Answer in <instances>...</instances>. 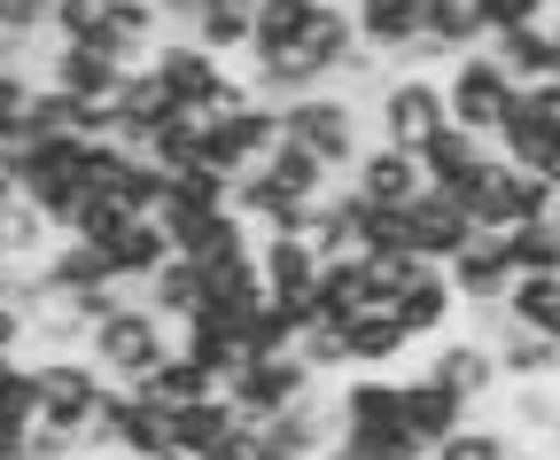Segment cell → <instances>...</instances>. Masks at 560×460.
I'll return each mask as SVG.
<instances>
[{
  "label": "cell",
  "instance_id": "obj_37",
  "mask_svg": "<svg viewBox=\"0 0 560 460\" xmlns=\"http://www.w3.org/2000/svg\"><path fill=\"white\" fill-rule=\"evenodd\" d=\"M0 414H16V422L39 414V382H32V359H24V352L0 359Z\"/></svg>",
  "mask_w": 560,
  "mask_h": 460
},
{
  "label": "cell",
  "instance_id": "obj_49",
  "mask_svg": "<svg viewBox=\"0 0 560 460\" xmlns=\"http://www.w3.org/2000/svg\"><path fill=\"white\" fill-rule=\"evenodd\" d=\"M117 460H140V452H117Z\"/></svg>",
  "mask_w": 560,
  "mask_h": 460
},
{
  "label": "cell",
  "instance_id": "obj_21",
  "mask_svg": "<svg viewBox=\"0 0 560 460\" xmlns=\"http://www.w3.org/2000/svg\"><path fill=\"white\" fill-rule=\"evenodd\" d=\"M342 429H405V382L397 375H350L342 382Z\"/></svg>",
  "mask_w": 560,
  "mask_h": 460
},
{
  "label": "cell",
  "instance_id": "obj_39",
  "mask_svg": "<svg viewBox=\"0 0 560 460\" xmlns=\"http://www.w3.org/2000/svg\"><path fill=\"white\" fill-rule=\"evenodd\" d=\"M202 9H210V0H156V16H164V39H187V32L202 24Z\"/></svg>",
  "mask_w": 560,
  "mask_h": 460
},
{
  "label": "cell",
  "instance_id": "obj_4",
  "mask_svg": "<svg viewBox=\"0 0 560 460\" xmlns=\"http://www.w3.org/2000/svg\"><path fill=\"white\" fill-rule=\"evenodd\" d=\"M444 102H452V125L475 141H499V125H506V102H514V79L499 71V55L475 47L459 62H444Z\"/></svg>",
  "mask_w": 560,
  "mask_h": 460
},
{
  "label": "cell",
  "instance_id": "obj_11",
  "mask_svg": "<svg viewBox=\"0 0 560 460\" xmlns=\"http://www.w3.org/2000/svg\"><path fill=\"white\" fill-rule=\"evenodd\" d=\"M257 274H265V297L272 304H312L319 250L312 242H289V234H257Z\"/></svg>",
  "mask_w": 560,
  "mask_h": 460
},
{
  "label": "cell",
  "instance_id": "obj_50",
  "mask_svg": "<svg viewBox=\"0 0 560 460\" xmlns=\"http://www.w3.org/2000/svg\"><path fill=\"white\" fill-rule=\"evenodd\" d=\"M552 219H560V204H552Z\"/></svg>",
  "mask_w": 560,
  "mask_h": 460
},
{
  "label": "cell",
  "instance_id": "obj_22",
  "mask_svg": "<svg viewBox=\"0 0 560 460\" xmlns=\"http://www.w3.org/2000/svg\"><path fill=\"white\" fill-rule=\"evenodd\" d=\"M452 312H459V289H452V274H444V266H429V274H420V281L397 297V320H405V336H412V344L444 336Z\"/></svg>",
  "mask_w": 560,
  "mask_h": 460
},
{
  "label": "cell",
  "instance_id": "obj_20",
  "mask_svg": "<svg viewBox=\"0 0 560 460\" xmlns=\"http://www.w3.org/2000/svg\"><path fill=\"white\" fill-rule=\"evenodd\" d=\"M420 9H429V0H350V16H359V47H374L382 62L405 55L420 39Z\"/></svg>",
  "mask_w": 560,
  "mask_h": 460
},
{
  "label": "cell",
  "instance_id": "obj_27",
  "mask_svg": "<svg viewBox=\"0 0 560 460\" xmlns=\"http://www.w3.org/2000/svg\"><path fill=\"white\" fill-rule=\"evenodd\" d=\"M219 390H226L219 375H202L187 352H172V359H164L149 382H140V399H156L164 414H179V406H195V399H219Z\"/></svg>",
  "mask_w": 560,
  "mask_h": 460
},
{
  "label": "cell",
  "instance_id": "obj_23",
  "mask_svg": "<svg viewBox=\"0 0 560 460\" xmlns=\"http://www.w3.org/2000/svg\"><path fill=\"white\" fill-rule=\"evenodd\" d=\"M490 164V141H475V134H459V125H444V134L420 149V180L429 187H444V195H459L475 172Z\"/></svg>",
  "mask_w": 560,
  "mask_h": 460
},
{
  "label": "cell",
  "instance_id": "obj_24",
  "mask_svg": "<svg viewBox=\"0 0 560 460\" xmlns=\"http://www.w3.org/2000/svg\"><path fill=\"white\" fill-rule=\"evenodd\" d=\"M490 55H499V71H506L514 87H545V79H560V55H552V32H545V24L490 32Z\"/></svg>",
  "mask_w": 560,
  "mask_h": 460
},
{
  "label": "cell",
  "instance_id": "obj_19",
  "mask_svg": "<svg viewBox=\"0 0 560 460\" xmlns=\"http://www.w3.org/2000/svg\"><path fill=\"white\" fill-rule=\"evenodd\" d=\"M242 429H249V422L234 414V399L219 390V399H195V406L172 414V452H226Z\"/></svg>",
  "mask_w": 560,
  "mask_h": 460
},
{
  "label": "cell",
  "instance_id": "obj_29",
  "mask_svg": "<svg viewBox=\"0 0 560 460\" xmlns=\"http://www.w3.org/2000/svg\"><path fill=\"white\" fill-rule=\"evenodd\" d=\"M499 312L522 320V327H545V336H560V274H514V289H506Z\"/></svg>",
  "mask_w": 560,
  "mask_h": 460
},
{
  "label": "cell",
  "instance_id": "obj_12",
  "mask_svg": "<svg viewBox=\"0 0 560 460\" xmlns=\"http://www.w3.org/2000/svg\"><path fill=\"white\" fill-rule=\"evenodd\" d=\"M405 352H412V336H405L397 304H382V312H359V320H342V359H350V375H389Z\"/></svg>",
  "mask_w": 560,
  "mask_h": 460
},
{
  "label": "cell",
  "instance_id": "obj_33",
  "mask_svg": "<svg viewBox=\"0 0 560 460\" xmlns=\"http://www.w3.org/2000/svg\"><path fill=\"white\" fill-rule=\"evenodd\" d=\"M499 399H506V422H514V429H529V437H545V445H552V429H560V406L545 399V382H506Z\"/></svg>",
  "mask_w": 560,
  "mask_h": 460
},
{
  "label": "cell",
  "instance_id": "obj_32",
  "mask_svg": "<svg viewBox=\"0 0 560 460\" xmlns=\"http://www.w3.org/2000/svg\"><path fill=\"white\" fill-rule=\"evenodd\" d=\"M102 16H109V0H55L47 32H55V47H102Z\"/></svg>",
  "mask_w": 560,
  "mask_h": 460
},
{
  "label": "cell",
  "instance_id": "obj_30",
  "mask_svg": "<svg viewBox=\"0 0 560 460\" xmlns=\"http://www.w3.org/2000/svg\"><path fill=\"white\" fill-rule=\"evenodd\" d=\"M506 257L514 274H560V219H522L506 234Z\"/></svg>",
  "mask_w": 560,
  "mask_h": 460
},
{
  "label": "cell",
  "instance_id": "obj_13",
  "mask_svg": "<svg viewBox=\"0 0 560 460\" xmlns=\"http://www.w3.org/2000/svg\"><path fill=\"white\" fill-rule=\"evenodd\" d=\"M156 47H164L156 0H109V16H102V55H117L125 71H149Z\"/></svg>",
  "mask_w": 560,
  "mask_h": 460
},
{
  "label": "cell",
  "instance_id": "obj_44",
  "mask_svg": "<svg viewBox=\"0 0 560 460\" xmlns=\"http://www.w3.org/2000/svg\"><path fill=\"white\" fill-rule=\"evenodd\" d=\"M0 211H9V204H0ZM16 266V257H9V234H0V274H9Z\"/></svg>",
  "mask_w": 560,
  "mask_h": 460
},
{
  "label": "cell",
  "instance_id": "obj_51",
  "mask_svg": "<svg viewBox=\"0 0 560 460\" xmlns=\"http://www.w3.org/2000/svg\"><path fill=\"white\" fill-rule=\"evenodd\" d=\"M0 71H9V62H0Z\"/></svg>",
  "mask_w": 560,
  "mask_h": 460
},
{
  "label": "cell",
  "instance_id": "obj_1",
  "mask_svg": "<svg viewBox=\"0 0 560 460\" xmlns=\"http://www.w3.org/2000/svg\"><path fill=\"white\" fill-rule=\"evenodd\" d=\"M366 125H374V110H359V102H342V94H304V102L280 110V141L312 149L335 180H350V164L374 149V141H366Z\"/></svg>",
  "mask_w": 560,
  "mask_h": 460
},
{
  "label": "cell",
  "instance_id": "obj_10",
  "mask_svg": "<svg viewBox=\"0 0 560 460\" xmlns=\"http://www.w3.org/2000/svg\"><path fill=\"white\" fill-rule=\"evenodd\" d=\"M39 281H47L55 297H109V289H125L117 266H109V250H102V242H79V234H62V242L47 250Z\"/></svg>",
  "mask_w": 560,
  "mask_h": 460
},
{
  "label": "cell",
  "instance_id": "obj_17",
  "mask_svg": "<svg viewBox=\"0 0 560 460\" xmlns=\"http://www.w3.org/2000/svg\"><path fill=\"white\" fill-rule=\"evenodd\" d=\"M102 250H109V266H117V281H125V289H149V281L172 266V242H164V227H156V219H125Z\"/></svg>",
  "mask_w": 560,
  "mask_h": 460
},
{
  "label": "cell",
  "instance_id": "obj_15",
  "mask_svg": "<svg viewBox=\"0 0 560 460\" xmlns=\"http://www.w3.org/2000/svg\"><path fill=\"white\" fill-rule=\"evenodd\" d=\"M257 429H272L289 452H304V460H312V452H327V445L342 437V390H327V382H319L312 399H296L280 422H257Z\"/></svg>",
  "mask_w": 560,
  "mask_h": 460
},
{
  "label": "cell",
  "instance_id": "obj_14",
  "mask_svg": "<svg viewBox=\"0 0 560 460\" xmlns=\"http://www.w3.org/2000/svg\"><path fill=\"white\" fill-rule=\"evenodd\" d=\"M350 187H359L366 204H389V211H405V204H412V195L429 187V180H420V157H405V149L374 141L359 164H350Z\"/></svg>",
  "mask_w": 560,
  "mask_h": 460
},
{
  "label": "cell",
  "instance_id": "obj_41",
  "mask_svg": "<svg viewBox=\"0 0 560 460\" xmlns=\"http://www.w3.org/2000/svg\"><path fill=\"white\" fill-rule=\"evenodd\" d=\"M24 336H32V312L0 297V359H9V352H24Z\"/></svg>",
  "mask_w": 560,
  "mask_h": 460
},
{
  "label": "cell",
  "instance_id": "obj_45",
  "mask_svg": "<svg viewBox=\"0 0 560 460\" xmlns=\"http://www.w3.org/2000/svg\"><path fill=\"white\" fill-rule=\"evenodd\" d=\"M164 460H226V452H164Z\"/></svg>",
  "mask_w": 560,
  "mask_h": 460
},
{
  "label": "cell",
  "instance_id": "obj_35",
  "mask_svg": "<svg viewBox=\"0 0 560 460\" xmlns=\"http://www.w3.org/2000/svg\"><path fill=\"white\" fill-rule=\"evenodd\" d=\"M125 452H140V460H164V452H172V414H164L156 399H140V390H132V422H125Z\"/></svg>",
  "mask_w": 560,
  "mask_h": 460
},
{
  "label": "cell",
  "instance_id": "obj_28",
  "mask_svg": "<svg viewBox=\"0 0 560 460\" xmlns=\"http://www.w3.org/2000/svg\"><path fill=\"white\" fill-rule=\"evenodd\" d=\"M312 16H319V0H257V39H249V62H265V55H280V47H296Z\"/></svg>",
  "mask_w": 560,
  "mask_h": 460
},
{
  "label": "cell",
  "instance_id": "obj_2",
  "mask_svg": "<svg viewBox=\"0 0 560 460\" xmlns=\"http://www.w3.org/2000/svg\"><path fill=\"white\" fill-rule=\"evenodd\" d=\"M452 125V102H444V71H389V87L374 94V141L420 157L436 134Z\"/></svg>",
  "mask_w": 560,
  "mask_h": 460
},
{
  "label": "cell",
  "instance_id": "obj_16",
  "mask_svg": "<svg viewBox=\"0 0 560 460\" xmlns=\"http://www.w3.org/2000/svg\"><path fill=\"white\" fill-rule=\"evenodd\" d=\"M172 352H187V359H195L202 375H219V382H234V375L249 367L242 336H234V327H226L219 312H210V304H202V312H195L187 327H172Z\"/></svg>",
  "mask_w": 560,
  "mask_h": 460
},
{
  "label": "cell",
  "instance_id": "obj_8",
  "mask_svg": "<svg viewBox=\"0 0 560 460\" xmlns=\"http://www.w3.org/2000/svg\"><path fill=\"white\" fill-rule=\"evenodd\" d=\"M444 274H452V289H459V304H467V312H499V304H506V289H514L506 234H475Z\"/></svg>",
  "mask_w": 560,
  "mask_h": 460
},
{
  "label": "cell",
  "instance_id": "obj_25",
  "mask_svg": "<svg viewBox=\"0 0 560 460\" xmlns=\"http://www.w3.org/2000/svg\"><path fill=\"white\" fill-rule=\"evenodd\" d=\"M140 304H149L156 320H172V327H187V320L210 304V281H202V266H195V257H172V266H164L149 289H140Z\"/></svg>",
  "mask_w": 560,
  "mask_h": 460
},
{
  "label": "cell",
  "instance_id": "obj_34",
  "mask_svg": "<svg viewBox=\"0 0 560 460\" xmlns=\"http://www.w3.org/2000/svg\"><path fill=\"white\" fill-rule=\"evenodd\" d=\"M342 460H429L412 429H342Z\"/></svg>",
  "mask_w": 560,
  "mask_h": 460
},
{
  "label": "cell",
  "instance_id": "obj_43",
  "mask_svg": "<svg viewBox=\"0 0 560 460\" xmlns=\"http://www.w3.org/2000/svg\"><path fill=\"white\" fill-rule=\"evenodd\" d=\"M514 460H560L552 445H514Z\"/></svg>",
  "mask_w": 560,
  "mask_h": 460
},
{
  "label": "cell",
  "instance_id": "obj_7",
  "mask_svg": "<svg viewBox=\"0 0 560 460\" xmlns=\"http://www.w3.org/2000/svg\"><path fill=\"white\" fill-rule=\"evenodd\" d=\"M420 375H429V382H444L467 414H475L482 399H499V390H506L499 359H490V336H444V344L429 352V367H420Z\"/></svg>",
  "mask_w": 560,
  "mask_h": 460
},
{
  "label": "cell",
  "instance_id": "obj_26",
  "mask_svg": "<svg viewBox=\"0 0 560 460\" xmlns=\"http://www.w3.org/2000/svg\"><path fill=\"white\" fill-rule=\"evenodd\" d=\"M195 47H210V55H249V39H257V0H210L202 9V24L187 32Z\"/></svg>",
  "mask_w": 560,
  "mask_h": 460
},
{
  "label": "cell",
  "instance_id": "obj_40",
  "mask_svg": "<svg viewBox=\"0 0 560 460\" xmlns=\"http://www.w3.org/2000/svg\"><path fill=\"white\" fill-rule=\"evenodd\" d=\"M522 110H529L537 125H552V134H560V79H545V87H522Z\"/></svg>",
  "mask_w": 560,
  "mask_h": 460
},
{
  "label": "cell",
  "instance_id": "obj_47",
  "mask_svg": "<svg viewBox=\"0 0 560 460\" xmlns=\"http://www.w3.org/2000/svg\"><path fill=\"white\" fill-rule=\"evenodd\" d=\"M24 460H79V452H24Z\"/></svg>",
  "mask_w": 560,
  "mask_h": 460
},
{
  "label": "cell",
  "instance_id": "obj_48",
  "mask_svg": "<svg viewBox=\"0 0 560 460\" xmlns=\"http://www.w3.org/2000/svg\"><path fill=\"white\" fill-rule=\"evenodd\" d=\"M32 9H55V0H32Z\"/></svg>",
  "mask_w": 560,
  "mask_h": 460
},
{
  "label": "cell",
  "instance_id": "obj_9",
  "mask_svg": "<svg viewBox=\"0 0 560 460\" xmlns=\"http://www.w3.org/2000/svg\"><path fill=\"white\" fill-rule=\"evenodd\" d=\"M490 359H499L506 382H552V375H560V336L522 327V320H506V312H490Z\"/></svg>",
  "mask_w": 560,
  "mask_h": 460
},
{
  "label": "cell",
  "instance_id": "obj_6",
  "mask_svg": "<svg viewBox=\"0 0 560 460\" xmlns=\"http://www.w3.org/2000/svg\"><path fill=\"white\" fill-rule=\"evenodd\" d=\"M405 242H412V257H429V266H452V257L475 242V219H467L459 195L420 187L412 204H405Z\"/></svg>",
  "mask_w": 560,
  "mask_h": 460
},
{
  "label": "cell",
  "instance_id": "obj_38",
  "mask_svg": "<svg viewBox=\"0 0 560 460\" xmlns=\"http://www.w3.org/2000/svg\"><path fill=\"white\" fill-rule=\"evenodd\" d=\"M560 0H482V32H522V24H545Z\"/></svg>",
  "mask_w": 560,
  "mask_h": 460
},
{
  "label": "cell",
  "instance_id": "obj_42",
  "mask_svg": "<svg viewBox=\"0 0 560 460\" xmlns=\"http://www.w3.org/2000/svg\"><path fill=\"white\" fill-rule=\"evenodd\" d=\"M24 452H32V422L0 414V460H24Z\"/></svg>",
  "mask_w": 560,
  "mask_h": 460
},
{
  "label": "cell",
  "instance_id": "obj_31",
  "mask_svg": "<svg viewBox=\"0 0 560 460\" xmlns=\"http://www.w3.org/2000/svg\"><path fill=\"white\" fill-rule=\"evenodd\" d=\"M0 234H9V257H16V266H47V234H55V227H47V211L24 204V195L0 211Z\"/></svg>",
  "mask_w": 560,
  "mask_h": 460
},
{
  "label": "cell",
  "instance_id": "obj_36",
  "mask_svg": "<svg viewBox=\"0 0 560 460\" xmlns=\"http://www.w3.org/2000/svg\"><path fill=\"white\" fill-rule=\"evenodd\" d=\"M429 460H514V437L499 429V422H467L459 437H444Z\"/></svg>",
  "mask_w": 560,
  "mask_h": 460
},
{
  "label": "cell",
  "instance_id": "obj_18",
  "mask_svg": "<svg viewBox=\"0 0 560 460\" xmlns=\"http://www.w3.org/2000/svg\"><path fill=\"white\" fill-rule=\"evenodd\" d=\"M467 422H475V414L452 399L444 382H429V375H405V429H412L420 445H429V452H436L444 437H459Z\"/></svg>",
  "mask_w": 560,
  "mask_h": 460
},
{
  "label": "cell",
  "instance_id": "obj_46",
  "mask_svg": "<svg viewBox=\"0 0 560 460\" xmlns=\"http://www.w3.org/2000/svg\"><path fill=\"white\" fill-rule=\"evenodd\" d=\"M545 32H552V55H560V9H552V16H545Z\"/></svg>",
  "mask_w": 560,
  "mask_h": 460
},
{
  "label": "cell",
  "instance_id": "obj_3",
  "mask_svg": "<svg viewBox=\"0 0 560 460\" xmlns=\"http://www.w3.org/2000/svg\"><path fill=\"white\" fill-rule=\"evenodd\" d=\"M109 382H125V390H140L164 359H172V320H156L149 304H117L102 327H94V352H86Z\"/></svg>",
  "mask_w": 560,
  "mask_h": 460
},
{
  "label": "cell",
  "instance_id": "obj_5",
  "mask_svg": "<svg viewBox=\"0 0 560 460\" xmlns=\"http://www.w3.org/2000/svg\"><path fill=\"white\" fill-rule=\"evenodd\" d=\"M312 390H319V375H312L296 352H280V359H249V367L226 382V399H234L242 422H280L296 399H312Z\"/></svg>",
  "mask_w": 560,
  "mask_h": 460
}]
</instances>
